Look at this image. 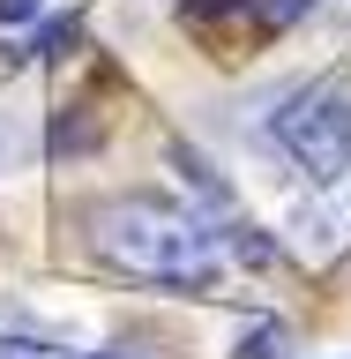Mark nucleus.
<instances>
[{
    "label": "nucleus",
    "instance_id": "obj_1",
    "mask_svg": "<svg viewBox=\"0 0 351 359\" xmlns=\"http://www.w3.org/2000/svg\"><path fill=\"white\" fill-rule=\"evenodd\" d=\"M90 247L105 255L112 269H128V277H150V285H187L202 292L209 277H217V232L202 217H187V210H172V202H105L97 217H90Z\"/></svg>",
    "mask_w": 351,
    "mask_h": 359
},
{
    "label": "nucleus",
    "instance_id": "obj_2",
    "mask_svg": "<svg viewBox=\"0 0 351 359\" xmlns=\"http://www.w3.org/2000/svg\"><path fill=\"white\" fill-rule=\"evenodd\" d=\"M269 135H277V150H284L291 165L336 180L351 165V75H329V83L299 90V97L269 120Z\"/></svg>",
    "mask_w": 351,
    "mask_h": 359
},
{
    "label": "nucleus",
    "instance_id": "obj_3",
    "mask_svg": "<svg viewBox=\"0 0 351 359\" xmlns=\"http://www.w3.org/2000/svg\"><path fill=\"white\" fill-rule=\"evenodd\" d=\"M299 247H307L314 262H329L336 247H351V165L329 180V195L307 210V224H299Z\"/></svg>",
    "mask_w": 351,
    "mask_h": 359
},
{
    "label": "nucleus",
    "instance_id": "obj_4",
    "mask_svg": "<svg viewBox=\"0 0 351 359\" xmlns=\"http://www.w3.org/2000/svg\"><path fill=\"white\" fill-rule=\"evenodd\" d=\"M314 0H195V15H247V22H262V30H284V22H299Z\"/></svg>",
    "mask_w": 351,
    "mask_h": 359
},
{
    "label": "nucleus",
    "instance_id": "obj_5",
    "mask_svg": "<svg viewBox=\"0 0 351 359\" xmlns=\"http://www.w3.org/2000/svg\"><path fill=\"white\" fill-rule=\"evenodd\" d=\"M22 157H30V112L0 97V172H8V165H22Z\"/></svg>",
    "mask_w": 351,
    "mask_h": 359
},
{
    "label": "nucleus",
    "instance_id": "obj_6",
    "mask_svg": "<svg viewBox=\"0 0 351 359\" xmlns=\"http://www.w3.org/2000/svg\"><path fill=\"white\" fill-rule=\"evenodd\" d=\"M38 8H45V0H0V22H30Z\"/></svg>",
    "mask_w": 351,
    "mask_h": 359
}]
</instances>
